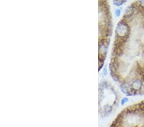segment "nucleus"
<instances>
[{
	"mask_svg": "<svg viewBox=\"0 0 144 127\" xmlns=\"http://www.w3.org/2000/svg\"><path fill=\"white\" fill-rule=\"evenodd\" d=\"M109 69L125 95H144V1L131 3L117 24Z\"/></svg>",
	"mask_w": 144,
	"mask_h": 127,
	"instance_id": "1",
	"label": "nucleus"
},
{
	"mask_svg": "<svg viewBox=\"0 0 144 127\" xmlns=\"http://www.w3.org/2000/svg\"><path fill=\"white\" fill-rule=\"evenodd\" d=\"M110 127H144V100L123 110Z\"/></svg>",
	"mask_w": 144,
	"mask_h": 127,
	"instance_id": "2",
	"label": "nucleus"
},
{
	"mask_svg": "<svg viewBox=\"0 0 144 127\" xmlns=\"http://www.w3.org/2000/svg\"><path fill=\"white\" fill-rule=\"evenodd\" d=\"M123 3H124V2H123V1H122V2H118V1H115V2H114V4H115V5H117V6L120 5L122 4Z\"/></svg>",
	"mask_w": 144,
	"mask_h": 127,
	"instance_id": "3",
	"label": "nucleus"
}]
</instances>
